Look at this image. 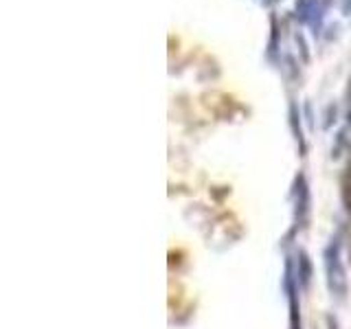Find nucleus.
Segmentation results:
<instances>
[{
	"label": "nucleus",
	"mask_w": 351,
	"mask_h": 329,
	"mask_svg": "<svg viewBox=\"0 0 351 329\" xmlns=\"http://www.w3.org/2000/svg\"><path fill=\"white\" fill-rule=\"evenodd\" d=\"M325 7H327L325 0H299V5H296V18H299L303 25L312 27L316 33L321 29Z\"/></svg>",
	"instance_id": "obj_1"
},
{
	"label": "nucleus",
	"mask_w": 351,
	"mask_h": 329,
	"mask_svg": "<svg viewBox=\"0 0 351 329\" xmlns=\"http://www.w3.org/2000/svg\"><path fill=\"white\" fill-rule=\"evenodd\" d=\"M259 3H263V5H272V3H277V0H259Z\"/></svg>",
	"instance_id": "obj_2"
}]
</instances>
